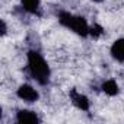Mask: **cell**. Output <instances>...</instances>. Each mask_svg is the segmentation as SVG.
I'll return each mask as SVG.
<instances>
[{
	"label": "cell",
	"instance_id": "9c48e42d",
	"mask_svg": "<svg viewBox=\"0 0 124 124\" xmlns=\"http://www.w3.org/2000/svg\"><path fill=\"white\" fill-rule=\"evenodd\" d=\"M89 34H91L93 38H98V37H101V34H102V28H101L99 25H95V26L89 28Z\"/></svg>",
	"mask_w": 124,
	"mask_h": 124
},
{
	"label": "cell",
	"instance_id": "52a82bcc",
	"mask_svg": "<svg viewBox=\"0 0 124 124\" xmlns=\"http://www.w3.org/2000/svg\"><path fill=\"white\" fill-rule=\"evenodd\" d=\"M102 91L109 95V96H114L118 93V85L115 83V80H107L102 83Z\"/></svg>",
	"mask_w": 124,
	"mask_h": 124
},
{
	"label": "cell",
	"instance_id": "5b68a950",
	"mask_svg": "<svg viewBox=\"0 0 124 124\" xmlns=\"http://www.w3.org/2000/svg\"><path fill=\"white\" fill-rule=\"evenodd\" d=\"M70 96H72L73 104H75L79 109H82V111H88V109H89V101H88V98H86L85 95L78 93L76 91H72V92H70Z\"/></svg>",
	"mask_w": 124,
	"mask_h": 124
},
{
	"label": "cell",
	"instance_id": "6da1fadb",
	"mask_svg": "<svg viewBox=\"0 0 124 124\" xmlns=\"http://www.w3.org/2000/svg\"><path fill=\"white\" fill-rule=\"evenodd\" d=\"M28 67L32 73V76L41 83H47L50 78V67L47 61L42 58V55L37 51H29L28 53Z\"/></svg>",
	"mask_w": 124,
	"mask_h": 124
},
{
	"label": "cell",
	"instance_id": "7a4b0ae2",
	"mask_svg": "<svg viewBox=\"0 0 124 124\" xmlns=\"http://www.w3.org/2000/svg\"><path fill=\"white\" fill-rule=\"evenodd\" d=\"M58 21H60V23L63 25V26L72 29L73 32H76L79 35H83L85 37V35L89 34L88 22L83 18H80V16H75V15L67 13V12H61L60 16H58Z\"/></svg>",
	"mask_w": 124,
	"mask_h": 124
},
{
	"label": "cell",
	"instance_id": "8992f818",
	"mask_svg": "<svg viewBox=\"0 0 124 124\" xmlns=\"http://www.w3.org/2000/svg\"><path fill=\"white\" fill-rule=\"evenodd\" d=\"M16 120H18V123H39L38 115L28 109H21L16 115Z\"/></svg>",
	"mask_w": 124,
	"mask_h": 124
},
{
	"label": "cell",
	"instance_id": "ba28073f",
	"mask_svg": "<svg viewBox=\"0 0 124 124\" xmlns=\"http://www.w3.org/2000/svg\"><path fill=\"white\" fill-rule=\"evenodd\" d=\"M22 2V6L25 8V10L31 12V13H35L39 8V0H21Z\"/></svg>",
	"mask_w": 124,
	"mask_h": 124
},
{
	"label": "cell",
	"instance_id": "3957f363",
	"mask_svg": "<svg viewBox=\"0 0 124 124\" xmlns=\"http://www.w3.org/2000/svg\"><path fill=\"white\" fill-rule=\"evenodd\" d=\"M18 96L26 102H35L39 95L31 85H21L18 88Z\"/></svg>",
	"mask_w": 124,
	"mask_h": 124
},
{
	"label": "cell",
	"instance_id": "30bf717a",
	"mask_svg": "<svg viewBox=\"0 0 124 124\" xmlns=\"http://www.w3.org/2000/svg\"><path fill=\"white\" fill-rule=\"evenodd\" d=\"M92 2H102V0H92Z\"/></svg>",
	"mask_w": 124,
	"mask_h": 124
},
{
	"label": "cell",
	"instance_id": "277c9868",
	"mask_svg": "<svg viewBox=\"0 0 124 124\" xmlns=\"http://www.w3.org/2000/svg\"><path fill=\"white\" fill-rule=\"evenodd\" d=\"M111 55L117 61H124V38L114 41L111 45Z\"/></svg>",
	"mask_w": 124,
	"mask_h": 124
}]
</instances>
